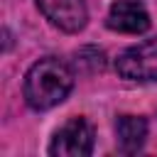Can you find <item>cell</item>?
Here are the masks:
<instances>
[{
	"label": "cell",
	"mask_w": 157,
	"mask_h": 157,
	"mask_svg": "<svg viewBox=\"0 0 157 157\" xmlns=\"http://www.w3.org/2000/svg\"><path fill=\"white\" fill-rule=\"evenodd\" d=\"M115 135H118V147L125 155H135L142 150L145 137H147V120L140 115H120L115 123Z\"/></svg>",
	"instance_id": "8992f818"
},
{
	"label": "cell",
	"mask_w": 157,
	"mask_h": 157,
	"mask_svg": "<svg viewBox=\"0 0 157 157\" xmlns=\"http://www.w3.org/2000/svg\"><path fill=\"white\" fill-rule=\"evenodd\" d=\"M105 25L113 32H123V34H140L150 27V15L147 10L137 2V0H118L110 5Z\"/></svg>",
	"instance_id": "5b68a950"
},
{
	"label": "cell",
	"mask_w": 157,
	"mask_h": 157,
	"mask_svg": "<svg viewBox=\"0 0 157 157\" xmlns=\"http://www.w3.org/2000/svg\"><path fill=\"white\" fill-rule=\"evenodd\" d=\"M115 71L128 81H157V37L125 49L115 59Z\"/></svg>",
	"instance_id": "7a4b0ae2"
},
{
	"label": "cell",
	"mask_w": 157,
	"mask_h": 157,
	"mask_svg": "<svg viewBox=\"0 0 157 157\" xmlns=\"http://www.w3.org/2000/svg\"><path fill=\"white\" fill-rule=\"evenodd\" d=\"M74 86V74L66 61L56 56L39 59L25 76V101L34 110H49L59 105Z\"/></svg>",
	"instance_id": "6da1fadb"
},
{
	"label": "cell",
	"mask_w": 157,
	"mask_h": 157,
	"mask_svg": "<svg viewBox=\"0 0 157 157\" xmlns=\"http://www.w3.org/2000/svg\"><path fill=\"white\" fill-rule=\"evenodd\" d=\"M93 152V128L83 118H71L64 123L49 145V155L54 157H88Z\"/></svg>",
	"instance_id": "3957f363"
},
{
	"label": "cell",
	"mask_w": 157,
	"mask_h": 157,
	"mask_svg": "<svg viewBox=\"0 0 157 157\" xmlns=\"http://www.w3.org/2000/svg\"><path fill=\"white\" fill-rule=\"evenodd\" d=\"M37 7L61 32H81L88 20L83 0H37Z\"/></svg>",
	"instance_id": "277c9868"
}]
</instances>
